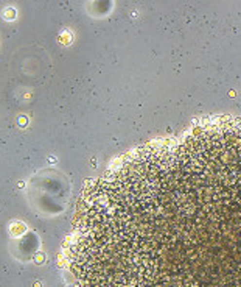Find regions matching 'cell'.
I'll use <instances>...</instances> for the list:
<instances>
[{"mask_svg": "<svg viewBox=\"0 0 241 287\" xmlns=\"http://www.w3.org/2000/svg\"><path fill=\"white\" fill-rule=\"evenodd\" d=\"M37 248H39V237L35 233H31V231H27V233H23V236L18 241V253H16V258L20 261H28L37 251Z\"/></svg>", "mask_w": 241, "mask_h": 287, "instance_id": "obj_1", "label": "cell"}]
</instances>
